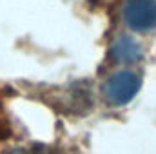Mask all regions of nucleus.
<instances>
[{
    "mask_svg": "<svg viewBox=\"0 0 156 154\" xmlns=\"http://www.w3.org/2000/svg\"><path fill=\"white\" fill-rule=\"evenodd\" d=\"M142 87V80L133 71H118L104 85V94L109 103L125 105L131 102Z\"/></svg>",
    "mask_w": 156,
    "mask_h": 154,
    "instance_id": "obj_1",
    "label": "nucleus"
},
{
    "mask_svg": "<svg viewBox=\"0 0 156 154\" xmlns=\"http://www.w3.org/2000/svg\"><path fill=\"white\" fill-rule=\"evenodd\" d=\"M123 22L140 33L153 31L156 27V0H125Z\"/></svg>",
    "mask_w": 156,
    "mask_h": 154,
    "instance_id": "obj_2",
    "label": "nucleus"
},
{
    "mask_svg": "<svg viewBox=\"0 0 156 154\" xmlns=\"http://www.w3.org/2000/svg\"><path fill=\"white\" fill-rule=\"evenodd\" d=\"M111 54L120 64H134V62H138L142 58L144 51H142V45L133 37L120 35L111 45Z\"/></svg>",
    "mask_w": 156,
    "mask_h": 154,
    "instance_id": "obj_3",
    "label": "nucleus"
},
{
    "mask_svg": "<svg viewBox=\"0 0 156 154\" xmlns=\"http://www.w3.org/2000/svg\"><path fill=\"white\" fill-rule=\"evenodd\" d=\"M7 154H56V152H53L47 147L33 145V147H18V149H13V151H9Z\"/></svg>",
    "mask_w": 156,
    "mask_h": 154,
    "instance_id": "obj_4",
    "label": "nucleus"
}]
</instances>
